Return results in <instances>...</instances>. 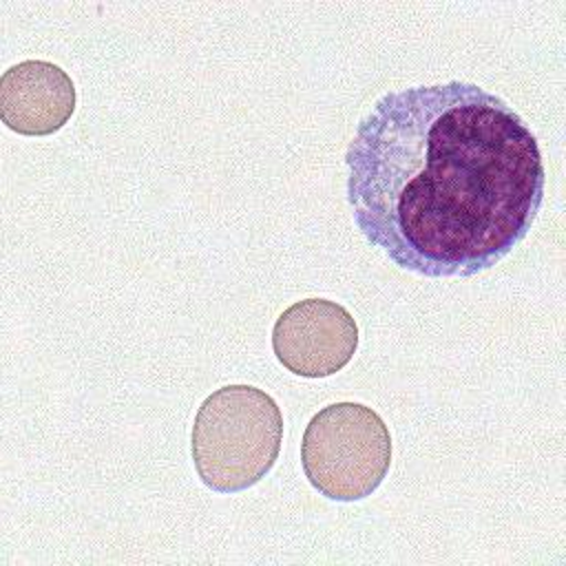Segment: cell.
<instances>
[{
  "label": "cell",
  "mask_w": 566,
  "mask_h": 566,
  "mask_svg": "<svg viewBox=\"0 0 566 566\" xmlns=\"http://www.w3.org/2000/svg\"><path fill=\"white\" fill-rule=\"evenodd\" d=\"M365 241L427 279H469L528 234L546 170L537 137L495 93L449 80L382 93L345 153Z\"/></svg>",
  "instance_id": "1"
},
{
  "label": "cell",
  "mask_w": 566,
  "mask_h": 566,
  "mask_svg": "<svg viewBox=\"0 0 566 566\" xmlns=\"http://www.w3.org/2000/svg\"><path fill=\"white\" fill-rule=\"evenodd\" d=\"M281 442V409L252 385H226L195 413L192 462L201 482L217 493L254 486L274 467Z\"/></svg>",
  "instance_id": "2"
},
{
  "label": "cell",
  "mask_w": 566,
  "mask_h": 566,
  "mask_svg": "<svg viewBox=\"0 0 566 566\" xmlns=\"http://www.w3.org/2000/svg\"><path fill=\"white\" fill-rule=\"evenodd\" d=\"M391 464V436L367 405L334 402L305 427L301 467L310 484L336 502L371 495Z\"/></svg>",
  "instance_id": "3"
},
{
  "label": "cell",
  "mask_w": 566,
  "mask_h": 566,
  "mask_svg": "<svg viewBox=\"0 0 566 566\" xmlns=\"http://www.w3.org/2000/svg\"><path fill=\"white\" fill-rule=\"evenodd\" d=\"M358 347V325L336 301L303 298L283 310L272 327L279 363L303 378L340 371Z\"/></svg>",
  "instance_id": "4"
},
{
  "label": "cell",
  "mask_w": 566,
  "mask_h": 566,
  "mask_svg": "<svg viewBox=\"0 0 566 566\" xmlns=\"http://www.w3.org/2000/svg\"><path fill=\"white\" fill-rule=\"evenodd\" d=\"M75 111L71 75L46 60H24L0 75V117L20 135H51Z\"/></svg>",
  "instance_id": "5"
}]
</instances>
